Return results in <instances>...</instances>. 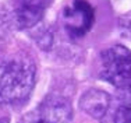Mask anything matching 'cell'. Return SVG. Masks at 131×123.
Wrapping results in <instances>:
<instances>
[{"instance_id":"8","label":"cell","mask_w":131,"mask_h":123,"mask_svg":"<svg viewBox=\"0 0 131 123\" xmlns=\"http://www.w3.org/2000/svg\"><path fill=\"white\" fill-rule=\"evenodd\" d=\"M117 98L123 102L121 106H130L131 108V84H128V86H126L123 88H118Z\"/></svg>"},{"instance_id":"4","label":"cell","mask_w":131,"mask_h":123,"mask_svg":"<svg viewBox=\"0 0 131 123\" xmlns=\"http://www.w3.org/2000/svg\"><path fill=\"white\" fill-rule=\"evenodd\" d=\"M66 32L70 38H81L91 30L95 15L93 8L86 0H73L61 14Z\"/></svg>"},{"instance_id":"1","label":"cell","mask_w":131,"mask_h":123,"mask_svg":"<svg viewBox=\"0 0 131 123\" xmlns=\"http://www.w3.org/2000/svg\"><path fill=\"white\" fill-rule=\"evenodd\" d=\"M36 69L31 59H0V105H18L29 98L35 86Z\"/></svg>"},{"instance_id":"6","label":"cell","mask_w":131,"mask_h":123,"mask_svg":"<svg viewBox=\"0 0 131 123\" xmlns=\"http://www.w3.org/2000/svg\"><path fill=\"white\" fill-rule=\"evenodd\" d=\"M80 106L85 113L95 119H101L107 113L110 108V97L102 90H88L82 94L80 99Z\"/></svg>"},{"instance_id":"9","label":"cell","mask_w":131,"mask_h":123,"mask_svg":"<svg viewBox=\"0 0 131 123\" xmlns=\"http://www.w3.org/2000/svg\"><path fill=\"white\" fill-rule=\"evenodd\" d=\"M0 123H10L8 118H0Z\"/></svg>"},{"instance_id":"3","label":"cell","mask_w":131,"mask_h":123,"mask_svg":"<svg viewBox=\"0 0 131 123\" xmlns=\"http://www.w3.org/2000/svg\"><path fill=\"white\" fill-rule=\"evenodd\" d=\"M73 106L60 95H48L35 109L20 119L18 123H71Z\"/></svg>"},{"instance_id":"7","label":"cell","mask_w":131,"mask_h":123,"mask_svg":"<svg viewBox=\"0 0 131 123\" xmlns=\"http://www.w3.org/2000/svg\"><path fill=\"white\" fill-rule=\"evenodd\" d=\"M114 123H131V108L130 106H120L116 111L113 118Z\"/></svg>"},{"instance_id":"5","label":"cell","mask_w":131,"mask_h":123,"mask_svg":"<svg viewBox=\"0 0 131 123\" xmlns=\"http://www.w3.org/2000/svg\"><path fill=\"white\" fill-rule=\"evenodd\" d=\"M53 0H13V20L17 28L25 30L42 20Z\"/></svg>"},{"instance_id":"2","label":"cell","mask_w":131,"mask_h":123,"mask_svg":"<svg viewBox=\"0 0 131 123\" xmlns=\"http://www.w3.org/2000/svg\"><path fill=\"white\" fill-rule=\"evenodd\" d=\"M99 77L117 90L131 84V50L123 45L103 50L99 59Z\"/></svg>"}]
</instances>
